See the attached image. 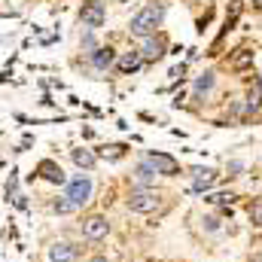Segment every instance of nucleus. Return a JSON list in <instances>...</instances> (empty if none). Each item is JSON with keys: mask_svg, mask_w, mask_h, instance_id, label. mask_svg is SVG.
I'll use <instances>...</instances> for the list:
<instances>
[{"mask_svg": "<svg viewBox=\"0 0 262 262\" xmlns=\"http://www.w3.org/2000/svg\"><path fill=\"white\" fill-rule=\"evenodd\" d=\"M125 152H128L125 143H104V146L98 149V156L107 159V162H119V159H125Z\"/></svg>", "mask_w": 262, "mask_h": 262, "instance_id": "13", "label": "nucleus"}, {"mask_svg": "<svg viewBox=\"0 0 262 262\" xmlns=\"http://www.w3.org/2000/svg\"><path fill=\"white\" fill-rule=\"evenodd\" d=\"M128 207L134 213H152L156 207H159V195H156V189H149V186H137V189H131L128 192Z\"/></svg>", "mask_w": 262, "mask_h": 262, "instance_id": "3", "label": "nucleus"}, {"mask_svg": "<svg viewBox=\"0 0 262 262\" xmlns=\"http://www.w3.org/2000/svg\"><path fill=\"white\" fill-rule=\"evenodd\" d=\"M70 159H73V165H79V168H85V171H92L95 168V162H98V156L92 152V149H70Z\"/></svg>", "mask_w": 262, "mask_h": 262, "instance_id": "14", "label": "nucleus"}, {"mask_svg": "<svg viewBox=\"0 0 262 262\" xmlns=\"http://www.w3.org/2000/svg\"><path fill=\"white\" fill-rule=\"evenodd\" d=\"M259 107H262V85L256 82V85L250 89V95H247V104H244V116H253Z\"/></svg>", "mask_w": 262, "mask_h": 262, "instance_id": "16", "label": "nucleus"}, {"mask_svg": "<svg viewBox=\"0 0 262 262\" xmlns=\"http://www.w3.org/2000/svg\"><path fill=\"white\" fill-rule=\"evenodd\" d=\"M204 201H210V204H223V207H229V204L235 201V195H232V192H216V195H207Z\"/></svg>", "mask_w": 262, "mask_h": 262, "instance_id": "20", "label": "nucleus"}, {"mask_svg": "<svg viewBox=\"0 0 262 262\" xmlns=\"http://www.w3.org/2000/svg\"><path fill=\"white\" fill-rule=\"evenodd\" d=\"M213 82H216V76H213L210 70H207V73H201V76L195 79V95H204V92H210V89H213Z\"/></svg>", "mask_w": 262, "mask_h": 262, "instance_id": "18", "label": "nucleus"}, {"mask_svg": "<svg viewBox=\"0 0 262 262\" xmlns=\"http://www.w3.org/2000/svg\"><path fill=\"white\" fill-rule=\"evenodd\" d=\"M82 46H85V49H92V52L98 49V46H95V37H92V34H85V37H82Z\"/></svg>", "mask_w": 262, "mask_h": 262, "instance_id": "22", "label": "nucleus"}, {"mask_svg": "<svg viewBox=\"0 0 262 262\" xmlns=\"http://www.w3.org/2000/svg\"><path fill=\"white\" fill-rule=\"evenodd\" d=\"M250 223H253V226H259V229H262V198H259V201H253V204H250Z\"/></svg>", "mask_w": 262, "mask_h": 262, "instance_id": "21", "label": "nucleus"}, {"mask_svg": "<svg viewBox=\"0 0 262 262\" xmlns=\"http://www.w3.org/2000/svg\"><path fill=\"white\" fill-rule=\"evenodd\" d=\"M37 174L43 177V180H49V183H55V186H61L67 177H64V171H61V165H55L52 159H43L40 165H37Z\"/></svg>", "mask_w": 262, "mask_h": 262, "instance_id": "8", "label": "nucleus"}, {"mask_svg": "<svg viewBox=\"0 0 262 262\" xmlns=\"http://www.w3.org/2000/svg\"><path fill=\"white\" fill-rule=\"evenodd\" d=\"M92 262H107V259H104V256H95V259H92Z\"/></svg>", "mask_w": 262, "mask_h": 262, "instance_id": "24", "label": "nucleus"}, {"mask_svg": "<svg viewBox=\"0 0 262 262\" xmlns=\"http://www.w3.org/2000/svg\"><path fill=\"white\" fill-rule=\"evenodd\" d=\"M46 256H49V262H73L76 259V247L67 244V241H55Z\"/></svg>", "mask_w": 262, "mask_h": 262, "instance_id": "10", "label": "nucleus"}, {"mask_svg": "<svg viewBox=\"0 0 262 262\" xmlns=\"http://www.w3.org/2000/svg\"><path fill=\"white\" fill-rule=\"evenodd\" d=\"M162 18H165V3H159V0H152V3H146L134 18H131L128 31L134 37H149L159 25H162Z\"/></svg>", "mask_w": 262, "mask_h": 262, "instance_id": "1", "label": "nucleus"}, {"mask_svg": "<svg viewBox=\"0 0 262 262\" xmlns=\"http://www.w3.org/2000/svg\"><path fill=\"white\" fill-rule=\"evenodd\" d=\"M95 192V183H92V177H73L70 183H67V198L73 201V207H82V204H89V198Z\"/></svg>", "mask_w": 262, "mask_h": 262, "instance_id": "4", "label": "nucleus"}, {"mask_svg": "<svg viewBox=\"0 0 262 262\" xmlns=\"http://www.w3.org/2000/svg\"><path fill=\"white\" fill-rule=\"evenodd\" d=\"M52 210H55V213H73L76 207H73V201L64 195V198H55V201H52Z\"/></svg>", "mask_w": 262, "mask_h": 262, "instance_id": "19", "label": "nucleus"}, {"mask_svg": "<svg viewBox=\"0 0 262 262\" xmlns=\"http://www.w3.org/2000/svg\"><path fill=\"white\" fill-rule=\"evenodd\" d=\"M15 207L18 210H28V195H15Z\"/></svg>", "mask_w": 262, "mask_h": 262, "instance_id": "23", "label": "nucleus"}, {"mask_svg": "<svg viewBox=\"0 0 262 262\" xmlns=\"http://www.w3.org/2000/svg\"><path fill=\"white\" fill-rule=\"evenodd\" d=\"M79 21H82L89 31L104 28V21H107V9H104V3H101V0H82V6H79Z\"/></svg>", "mask_w": 262, "mask_h": 262, "instance_id": "2", "label": "nucleus"}, {"mask_svg": "<svg viewBox=\"0 0 262 262\" xmlns=\"http://www.w3.org/2000/svg\"><path fill=\"white\" fill-rule=\"evenodd\" d=\"M89 61H92L95 70H107L110 64H116V52L110 46H98L95 52H89Z\"/></svg>", "mask_w": 262, "mask_h": 262, "instance_id": "9", "label": "nucleus"}, {"mask_svg": "<svg viewBox=\"0 0 262 262\" xmlns=\"http://www.w3.org/2000/svg\"><path fill=\"white\" fill-rule=\"evenodd\" d=\"M146 162L152 165V171L156 174H165V177H174V174H180V162L174 159V156H168V152H149L146 156Z\"/></svg>", "mask_w": 262, "mask_h": 262, "instance_id": "5", "label": "nucleus"}, {"mask_svg": "<svg viewBox=\"0 0 262 262\" xmlns=\"http://www.w3.org/2000/svg\"><path fill=\"white\" fill-rule=\"evenodd\" d=\"M107 229H110V226H107V220H104V216H98V213H95V216H89V220L82 223V235H85V238H92V241L107 238Z\"/></svg>", "mask_w": 262, "mask_h": 262, "instance_id": "7", "label": "nucleus"}, {"mask_svg": "<svg viewBox=\"0 0 262 262\" xmlns=\"http://www.w3.org/2000/svg\"><path fill=\"white\" fill-rule=\"evenodd\" d=\"M253 58H256V52H250V49H238V52L232 55L229 67H232V70H247V67H253Z\"/></svg>", "mask_w": 262, "mask_h": 262, "instance_id": "15", "label": "nucleus"}, {"mask_svg": "<svg viewBox=\"0 0 262 262\" xmlns=\"http://www.w3.org/2000/svg\"><path fill=\"white\" fill-rule=\"evenodd\" d=\"M165 55V40L162 37H143V49H140V58L143 61H159Z\"/></svg>", "mask_w": 262, "mask_h": 262, "instance_id": "6", "label": "nucleus"}, {"mask_svg": "<svg viewBox=\"0 0 262 262\" xmlns=\"http://www.w3.org/2000/svg\"><path fill=\"white\" fill-rule=\"evenodd\" d=\"M192 177H195L192 192H204V189H210V186L216 183V171H213V168H195Z\"/></svg>", "mask_w": 262, "mask_h": 262, "instance_id": "11", "label": "nucleus"}, {"mask_svg": "<svg viewBox=\"0 0 262 262\" xmlns=\"http://www.w3.org/2000/svg\"><path fill=\"white\" fill-rule=\"evenodd\" d=\"M134 180H137L140 186H149V183L156 180V171H152V165H149L146 159H143V162L137 165V171H134Z\"/></svg>", "mask_w": 262, "mask_h": 262, "instance_id": "17", "label": "nucleus"}, {"mask_svg": "<svg viewBox=\"0 0 262 262\" xmlns=\"http://www.w3.org/2000/svg\"><path fill=\"white\" fill-rule=\"evenodd\" d=\"M140 64H143L140 52H134V49H131V52H125V55H122V58L116 61V70H119L122 76H128V73H134V70H137Z\"/></svg>", "mask_w": 262, "mask_h": 262, "instance_id": "12", "label": "nucleus"}, {"mask_svg": "<svg viewBox=\"0 0 262 262\" xmlns=\"http://www.w3.org/2000/svg\"><path fill=\"white\" fill-rule=\"evenodd\" d=\"M119 3H128V0H119Z\"/></svg>", "mask_w": 262, "mask_h": 262, "instance_id": "25", "label": "nucleus"}]
</instances>
